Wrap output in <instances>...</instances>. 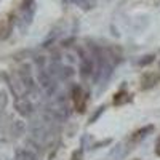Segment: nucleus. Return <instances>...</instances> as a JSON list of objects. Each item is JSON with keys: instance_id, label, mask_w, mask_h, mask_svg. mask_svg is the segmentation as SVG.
Instances as JSON below:
<instances>
[{"instance_id": "obj_1", "label": "nucleus", "mask_w": 160, "mask_h": 160, "mask_svg": "<svg viewBox=\"0 0 160 160\" xmlns=\"http://www.w3.org/2000/svg\"><path fill=\"white\" fill-rule=\"evenodd\" d=\"M18 78H19V82L22 83V87L26 88V91L28 93H34L37 85H35V80L32 78V74H31V69H29V66H22V68L16 72Z\"/></svg>"}, {"instance_id": "obj_2", "label": "nucleus", "mask_w": 160, "mask_h": 160, "mask_svg": "<svg viewBox=\"0 0 160 160\" xmlns=\"http://www.w3.org/2000/svg\"><path fill=\"white\" fill-rule=\"evenodd\" d=\"M72 99H74V104H75V109L78 112H83L85 108H87V93L80 88V87H75L74 91H72Z\"/></svg>"}, {"instance_id": "obj_3", "label": "nucleus", "mask_w": 160, "mask_h": 160, "mask_svg": "<svg viewBox=\"0 0 160 160\" xmlns=\"http://www.w3.org/2000/svg\"><path fill=\"white\" fill-rule=\"evenodd\" d=\"M15 108H16V111H18L21 115H24V117L31 115V112H32V104H31V101L28 99V96L16 98V99H15Z\"/></svg>"}, {"instance_id": "obj_4", "label": "nucleus", "mask_w": 160, "mask_h": 160, "mask_svg": "<svg viewBox=\"0 0 160 160\" xmlns=\"http://www.w3.org/2000/svg\"><path fill=\"white\" fill-rule=\"evenodd\" d=\"M38 83H40V87H42L45 91H48V93H51L53 90H55V83H53L51 75L47 71H43V69L38 71Z\"/></svg>"}, {"instance_id": "obj_5", "label": "nucleus", "mask_w": 160, "mask_h": 160, "mask_svg": "<svg viewBox=\"0 0 160 160\" xmlns=\"http://www.w3.org/2000/svg\"><path fill=\"white\" fill-rule=\"evenodd\" d=\"M53 112H55L59 118H66L69 115V111H68V104H66L62 99H58L55 104H53Z\"/></svg>"}, {"instance_id": "obj_6", "label": "nucleus", "mask_w": 160, "mask_h": 160, "mask_svg": "<svg viewBox=\"0 0 160 160\" xmlns=\"http://www.w3.org/2000/svg\"><path fill=\"white\" fill-rule=\"evenodd\" d=\"M157 80H158L157 74H152V72H149V74L142 75V78H141V88H142V90L152 88V87L157 83Z\"/></svg>"}, {"instance_id": "obj_7", "label": "nucleus", "mask_w": 160, "mask_h": 160, "mask_svg": "<svg viewBox=\"0 0 160 160\" xmlns=\"http://www.w3.org/2000/svg\"><path fill=\"white\" fill-rule=\"evenodd\" d=\"M15 160H37L35 154L28 151V149H18L16 151V155H15Z\"/></svg>"}, {"instance_id": "obj_8", "label": "nucleus", "mask_w": 160, "mask_h": 160, "mask_svg": "<svg viewBox=\"0 0 160 160\" xmlns=\"http://www.w3.org/2000/svg\"><path fill=\"white\" fill-rule=\"evenodd\" d=\"M11 29H13V21L11 19L3 21L2 24H0V38H7L10 35Z\"/></svg>"}, {"instance_id": "obj_9", "label": "nucleus", "mask_w": 160, "mask_h": 160, "mask_svg": "<svg viewBox=\"0 0 160 160\" xmlns=\"http://www.w3.org/2000/svg\"><path fill=\"white\" fill-rule=\"evenodd\" d=\"M149 131H152V127H146V128H142V130H139V131H136L135 133V135H133L131 136V142H138V141H141L142 138H146V136H148V133Z\"/></svg>"}, {"instance_id": "obj_10", "label": "nucleus", "mask_w": 160, "mask_h": 160, "mask_svg": "<svg viewBox=\"0 0 160 160\" xmlns=\"http://www.w3.org/2000/svg\"><path fill=\"white\" fill-rule=\"evenodd\" d=\"M128 101H131V96L128 95V93H125V91L117 93L115 98H114V104H125V102H128Z\"/></svg>"}, {"instance_id": "obj_11", "label": "nucleus", "mask_w": 160, "mask_h": 160, "mask_svg": "<svg viewBox=\"0 0 160 160\" xmlns=\"http://www.w3.org/2000/svg\"><path fill=\"white\" fill-rule=\"evenodd\" d=\"M155 154L160 157V136H158V139H157V142H155Z\"/></svg>"}, {"instance_id": "obj_12", "label": "nucleus", "mask_w": 160, "mask_h": 160, "mask_svg": "<svg viewBox=\"0 0 160 160\" xmlns=\"http://www.w3.org/2000/svg\"><path fill=\"white\" fill-rule=\"evenodd\" d=\"M152 61V56H148V59H141V64H148Z\"/></svg>"}, {"instance_id": "obj_13", "label": "nucleus", "mask_w": 160, "mask_h": 160, "mask_svg": "<svg viewBox=\"0 0 160 160\" xmlns=\"http://www.w3.org/2000/svg\"><path fill=\"white\" fill-rule=\"evenodd\" d=\"M78 155H80V151H77V152L74 154V157H72V160H77V157H78Z\"/></svg>"}, {"instance_id": "obj_14", "label": "nucleus", "mask_w": 160, "mask_h": 160, "mask_svg": "<svg viewBox=\"0 0 160 160\" xmlns=\"http://www.w3.org/2000/svg\"><path fill=\"white\" fill-rule=\"evenodd\" d=\"M64 2H68V3H72V2H75V0H64Z\"/></svg>"}, {"instance_id": "obj_15", "label": "nucleus", "mask_w": 160, "mask_h": 160, "mask_svg": "<svg viewBox=\"0 0 160 160\" xmlns=\"http://www.w3.org/2000/svg\"><path fill=\"white\" fill-rule=\"evenodd\" d=\"M158 66H160V61H158Z\"/></svg>"}, {"instance_id": "obj_16", "label": "nucleus", "mask_w": 160, "mask_h": 160, "mask_svg": "<svg viewBox=\"0 0 160 160\" xmlns=\"http://www.w3.org/2000/svg\"><path fill=\"white\" fill-rule=\"evenodd\" d=\"M135 160H139V158H135Z\"/></svg>"}]
</instances>
